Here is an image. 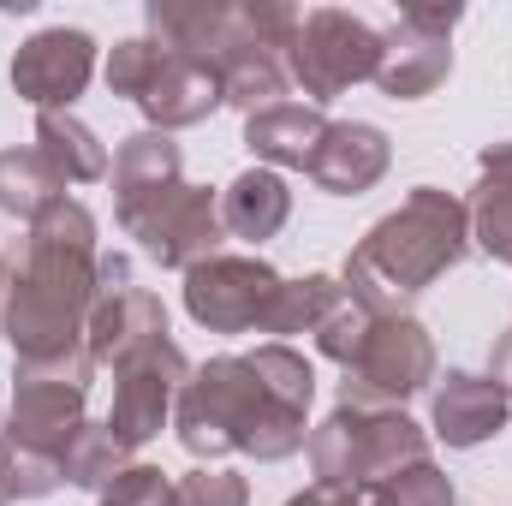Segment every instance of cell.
<instances>
[{
  "label": "cell",
  "instance_id": "21",
  "mask_svg": "<svg viewBox=\"0 0 512 506\" xmlns=\"http://www.w3.org/2000/svg\"><path fill=\"white\" fill-rule=\"evenodd\" d=\"M221 221H227V239H245V245L274 239L292 221V185L274 167H245L221 191Z\"/></svg>",
  "mask_w": 512,
  "mask_h": 506
},
{
  "label": "cell",
  "instance_id": "16",
  "mask_svg": "<svg viewBox=\"0 0 512 506\" xmlns=\"http://www.w3.org/2000/svg\"><path fill=\"white\" fill-rule=\"evenodd\" d=\"M149 131H185L203 126L215 108H227V90H221V66L215 60H197V54H167L155 90L137 102Z\"/></svg>",
  "mask_w": 512,
  "mask_h": 506
},
{
  "label": "cell",
  "instance_id": "20",
  "mask_svg": "<svg viewBox=\"0 0 512 506\" xmlns=\"http://www.w3.org/2000/svg\"><path fill=\"white\" fill-rule=\"evenodd\" d=\"M239 30V0H149V36L173 54L215 60Z\"/></svg>",
  "mask_w": 512,
  "mask_h": 506
},
{
  "label": "cell",
  "instance_id": "19",
  "mask_svg": "<svg viewBox=\"0 0 512 506\" xmlns=\"http://www.w3.org/2000/svg\"><path fill=\"white\" fill-rule=\"evenodd\" d=\"M322 131H328V114L322 108H310V102H274V108H262L245 120V149L256 155V167H274V173H286V167H310V155H316V143H322Z\"/></svg>",
  "mask_w": 512,
  "mask_h": 506
},
{
  "label": "cell",
  "instance_id": "5",
  "mask_svg": "<svg viewBox=\"0 0 512 506\" xmlns=\"http://www.w3.org/2000/svg\"><path fill=\"white\" fill-rule=\"evenodd\" d=\"M90 381H96L90 346H78L66 358H48V364H12V411H6L0 435H12L18 447H36L48 459H66L72 435L90 423L84 417Z\"/></svg>",
  "mask_w": 512,
  "mask_h": 506
},
{
  "label": "cell",
  "instance_id": "11",
  "mask_svg": "<svg viewBox=\"0 0 512 506\" xmlns=\"http://www.w3.org/2000/svg\"><path fill=\"white\" fill-rule=\"evenodd\" d=\"M286 274H274L262 256H209L185 274V316L209 334H262L268 304Z\"/></svg>",
  "mask_w": 512,
  "mask_h": 506
},
{
  "label": "cell",
  "instance_id": "10",
  "mask_svg": "<svg viewBox=\"0 0 512 506\" xmlns=\"http://www.w3.org/2000/svg\"><path fill=\"white\" fill-rule=\"evenodd\" d=\"M465 6H405L382 30V66L376 84L393 102H423L447 84L453 72V24Z\"/></svg>",
  "mask_w": 512,
  "mask_h": 506
},
{
  "label": "cell",
  "instance_id": "36",
  "mask_svg": "<svg viewBox=\"0 0 512 506\" xmlns=\"http://www.w3.org/2000/svg\"><path fill=\"white\" fill-rule=\"evenodd\" d=\"M489 381H495V387L512 399V328L495 340V352H489Z\"/></svg>",
  "mask_w": 512,
  "mask_h": 506
},
{
  "label": "cell",
  "instance_id": "35",
  "mask_svg": "<svg viewBox=\"0 0 512 506\" xmlns=\"http://www.w3.org/2000/svg\"><path fill=\"white\" fill-rule=\"evenodd\" d=\"M477 173H483V179H495V185H512V137H501V143H483Z\"/></svg>",
  "mask_w": 512,
  "mask_h": 506
},
{
  "label": "cell",
  "instance_id": "29",
  "mask_svg": "<svg viewBox=\"0 0 512 506\" xmlns=\"http://www.w3.org/2000/svg\"><path fill=\"white\" fill-rule=\"evenodd\" d=\"M364 495H370V506H459V489H453V477H447L435 459H417V465L393 471L387 483L364 489Z\"/></svg>",
  "mask_w": 512,
  "mask_h": 506
},
{
  "label": "cell",
  "instance_id": "38",
  "mask_svg": "<svg viewBox=\"0 0 512 506\" xmlns=\"http://www.w3.org/2000/svg\"><path fill=\"white\" fill-rule=\"evenodd\" d=\"M0 506H12V489H6V477H0Z\"/></svg>",
  "mask_w": 512,
  "mask_h": 506
},
{
  "label": "cell",
  "instance_id": "9",
  "mask_svg": "<svg viewBox=\"0 0 512 506\" xmlns=\"http://www.w3.org/2000/svg\"><path fill=\"white\" fill-rule=\"evenodd\" d=\"M185 376H191V358L173 346V334L149 340L143 352H131L126 364H114V411H108V429H114V441L126 453L149 447L173 423V405H179Z\"/></svg>",
  "mask_w": 512,
  "mask_h": 506
},
{
  "label": "cell",
  "instance_id": "24",
  "mask_svg": "<svg viewBox=\"0 0 512 506\" xmlns=\"http://www.w3.org/2000/svg\"><path fill=\"white\" fill-rule=\"evenodd\" d=\"M346 298L340 274H298V280H280L274 304H268V322L262 334H316L322 316Z\"/></svg>",
  "mask_w": 512,
  "mask_h": 506
},
{
  "label": "cell",
  "instance_id": "28",
  "mask_svg": "<svg viewBox=\"0 0 512 506\" xmlns=\"http://www.w3.org/2000/svg\"><path fill=\"white\" fill-rule=\"evenodd\" d=\"M465 215H471V245L512 268V185L477 179V191H471Z\"/></svg>",
  "mask_w": 512,
  "mask_h": 506
},
{
  "label": "cell",
  "instance_id": "25",
  "mask_svg": "<svg viewBox=\"0 0 512 506\" xmlns=\"http://www.w3.org/2000/svg\"><path fill=\"white\" fill-rule=\"evenodd\" d=\"M66 483L72 489H90V495H108L120 477L131 471V453L114 441V429L108 423H84L78 435H72V447H66Z\"/></svg>",
  "mask_w": 512,
  "mask_h": 506
},
{
  "label": "cell",
  "instance_id": "31",
  "mask_svg": "<svg viewBox=\"0 0 512 506\" xmlns=\"http://www.w3.org/2000/svg\"><path fill=\"white\" fill-rule=\"evenodd\" d=\"M370 322H376V316H370V310H364V304L346 292V298H340V304L322 316V328H316V352H322L328 364H340V370H346V364L358 358V346H364Z\"/></svg>",
  "mask_w": 512,
  "mask_h": 506
},
{
  "label": "cell",
  "instance_id": "22",
  "mask_svg": "<svg viewBox=\"0 0 512 506\" xmlns=\"http://www.w3.org/2000/svg\"><path fill=\"white\" fill-rule=\"evenodd\" d=\"M30 149H36L66 185H96V179H108V167H114V161H108V143L84 126L78 114H36Z\"/></svg>",
  "mask_w": 512,
  "mask_h": 506
},
{
  "label": "cell",
  "instance_id": "17",
  "mask_svg": "<svg viewBox=\"0 0 512 506\" xmlns=\"http://www.w3.org/2000/svg\"><path fill=\"white\" fill-rule=\"evenodd\" d=\"M108 179H114V215H126L137 203H149V197L185 185V149L173 143V131L143 126V131H131V137H120Z\"/></svg>",
  "mask_w": 512,
  "mask_h": 506
},
{
  "label": "cell",
  "instance_id": "37",
  "mask_svg": "<svg viewBox=\"0 0 512 506\" xmlns=\"http://www.w3.org/2000/svg\"><path fill=\"white\" fill-rule=\"evenodd\" d=\"M6 286H12V268H6V256H0V304H6Z\"/></svg>",
  "mask_w": 512,
  "mask_h": 506
},
{
  "label": "cell",
  "instance_id": "15",
  "mask_svg": "<svg viewBox=\"0 0 512 506\" xmlns=\"http://www.w3.org/2000/svg\"><path fill=\"white\" fill-rule=\"evenodd\" d=\"M387 167H393V143H387L382 126H370V120H328L304 173L328 197H364V191H376L387 179Z\"/></svg>",
  "mask_w": 512,
  "mask_h": 506
},
{
  "label": "cell",
  "instance_id": "7",
  "mask_svg": "<svg viewBox=\"0 0 512 506\" xmlns=\"http://www.w3.org/2000/svg\"><path fill=\"white\" fill-rule=\"evenodd\" d=\"M126 227V239H137V251L149 256L155 268H173V274H191L197 262L221 256L227 245V221H221V191L209 185H173L149 203H137L126 215H114Z\"/></svg>",
  "mask_w": 512,
  "mask_h": 506
},
{
  "label": "cell",
  "instance_id": "27",
  "mask_svg": "<svg viewBox=\"0 0 512 506\" xmlns=\"http://www.w3.org/2000/svg\"><path fill=\"white\" fill-rule=\"evenodd\" d=\"M167 54H173V48H167V42H155V36H126V42H114V48H108L102 78H108V90H114V96L143 102V96L155 90V78H161Z\"/></svg>",
  "mask_w": 512,
  "mask_h": 506
},
{
  "label": "cell",
  "instance_id": "3",
  "mask_svg": "<svg viewBox=\"0 0 512 506\" xmlns=\"http://www.w3.org/2000/svg\"><path fill=\"white\" fill-rule=\"evenodd\" d=\"M173 429H179V447L203 465H215L227 453H245L256 465H280V459L304 453L310 411L268 399L251 358L227 352V358L191 364V376L179 387V405H173Z\"/></svg>",
  "mask_w": 512,
  "mask_h": 506
},
{
  "label": "cell",
  "instance_id": "8",
  "mask_svg": "<svg viewBox=\"0 0 512 506\" xmlns=\"http://www.w3.org/2000/svg\"><path fill=\"white\" fill-rule=\"evenodd\" d=\"M423 387H435V340H429V328L417 316H376L358 358L346 364L340 405L405 411V399H417Z\"/></svg>",
  "mask_w": 512,
  "mask_h": 506
},
{
  "label": "cell",
  "instance_id": "30",
  "mask_svg": "<svg viewBox=\"0 0 512 506\" xmlns=\"http://www.w3.org/2000/svg\"><path fill=\"white\" fill-rule=\"evenodd\" d=\"M0 477L12 489V501H48L66 483V465L36 453V447H18L12 435H0Z\"/></svg>",
  "mask_w": 512,
  "mask_h": 506
},
{
  "label": "cell",
  "instance_id": "1",
  "mask_svg": "<svg viewBox=\"0 0 512 506\" xmlns=\"http://www.w3.org/2000/svg\"><path fill=\"white\" fill-rule=\"evenodd\" d=\"M96 268H102L96 215L78 197H60L42 221H30L24 268L12 274L0 304V334L12 346V364H48L84 346Z\"/></svg>",
  "mask_w": 512,
  "mask_h": 506
},
{
  "label": "cell",
  "instance_id": "2",
  "mask_svg": "<svg viewBox=\"0 0 512 506\" xmlns=\"http://www.w3.org/2000/svg\"><path fill=\"white\" fill-rule=\"evenodd\" d=\"M471 251V215L465 197L441 185H411L405 203L382 215L340 268V286L370 310V316H411V304L453 274Z\"/></svg>",
  "mask_w": 512,
  "mask_h": 506
},
{
  "label": "cell",
  "instance_id": "4",
  "mask_svg": "<svg viewBox=\"0 0 512 506\" xmlns=\"http://www.w3.org/2000/svg\"><path fill=\"white\" fill-rule=\"evenodd\" d=\"M310 471L316 483H334V489H376L393 471L429 459V429L405 411H387V405H334L310 441Z\"/></svg>",
  "mask_w": 512,
  "mask_h": 506
},
{
  "label": "cell",
  "instance_id": "18",
  "mask_svg": "<svg viewBox=\"0 0 512 506\" xmlns=\"http://www.w3.org/2000/svg\"><path fill=\"white\" fill-rule=\"evenodd\" d=\"M215 66H221L227 108H239L245 120H251V114H262V108H274V102H286V90H292L286 54H280V48H268V42H256L251 30H245V18H239L233 42L215 54Z\"/></svg>",
  "mask_w": 512,
  "mask_h": 506
},
{
  "label": "cell",
  "instance_id": "39",
  "mask_svg": "<svg viewBox=\"0 0 512 506\" xmlns=\"http://www.w3.org/2000/svg\"><path fill=\"white\" fill-rule=\"evenodd\" d=\"M0 429H6V417H0Z\"/></svg>",
  "mask_w": 512,
  "mask_h": 506
},
{
  "label": "cell",
  "instance_id": "23",
  "mask_svg": "<svg viewBox=\"0 0 512 506\" xmlns=\"http://www.w3.org/2000/svg\"><path fill=\"white\" fill-rule=\"evenodd\" d=\"M72 185L24 143V149H0V215H12V221H42L60 197H66Z\"/></svg>",
  "mask_w": 512,
  "mask_h": 506
},
{
  "label": "cell",
  "instance_id": "33",
  "mask_svg": "<svg viewBox=\"0 0 512 506\" xmlns=\"http://www.w3.org/2000/svg\"><path fill=\"white\" fill-rule=\"evenodd\" d=\"M96 506H173V477L155 465H131Z\"/></svg>",
  "mask_w": 512,
  "mask_h": 506
},
{
  "label": "cell",
  "instance_id": "32",
  "mask_svg": "<svg viewBox=\"0 0 512 506\" xmlns=\"http://www.w3.org/2000/svg\"><path fill=\"white\" fill-rule=\"evenodd\" d=\"M173 506H251V483L221 465H197L173 483Z\"/></svg>",
  "mask_w": 512,
  "mask_h": 506
},
{
  "label": "cell",
  "instance_id": "26",
  "mask_svg": "<svg viewBox=\"0 0 512 506\" xmlns=\"http://www.w3.org/2000/svg\"><path fill=\"white\" fill-rule=\"evenodd\" d=\"M245 358H251V370H256V381H262L268 399L310 411V399H316V364H310L304 352H292L286 340H268V346H256Z\"/></svg>",
  "mask_w": 512,
  "mask_h": 506
},
{
  "label": "cell",
  "instance_id": "34",
  "mask_svg": "<svg viewBox=\"0 0 512 506\" xmlns=\"http://www.w3.org/2000/svg\"><path fill=\"white\" fill-rule=\"evenodd\" d=\"M286 506H370L364 489H334V483H310L304 495H292Z\"/></svg>",
  "mask_w": 512,
  "mask_h": 506
},
{
  "label": "cell",
  "instance_id": "12",
  "mask_svg": "<svg viewBox=\"0 0 512 506\" xmlns=\"http://www.w3.org/2000/svg\"><path fill=\"white\" fill-rule=\"evenodd\" d=\"M96 60H102V48H96L90 30H78V24H48V30H36V36L18 42L6 78H12V96L30 102L36 114H72V102H78V96L90 90V78H96Z\"/></svg>",
  "mask_w": 512,
  "mask_h": 506
},
{
  "label": "cell",
  "instance_id": "14",
  "mask_svg": "<svg viewBox=\"0 0 512 506\" xmlns=\"http://www.w3.org/2000/svg\"><path fill=\"white\" fill-rule=\"evenodd\" d=\"M512 399L489 381V370H447L429 387V435L447 447H483L507 429Z\"/></svg>",
  "mask_w": 512,
  "mask_h": 506
},
{
  "label": "cell",
  "instance_id": "6",
  "mask_svg": "<svg viewBox=\"0 0 512 506\" xmlns=\"http://www.w3.org/2000/svg\"><path fill=\"white\" fill-rule=\"evenodd\" d=\"M376 66H382V30L346 6H310L286 54L292 90H304L310 108L340 102L352 84H376Z\"/></svg>",
  "mask_w": 512,
  "mask_h": 506
},
{
  "label": "cell",
  "instance_id": "13",
  "mask_svg": "<svg viewBox=\"0 0 512 506\" xmlns=\"http://www.w3.org/2000/svg\"><path fill=\"white\" fill-rule=\"evenodd\" d=\"M161 334H167V304L149 286H137L126 256H102V268H96V304H90V322H84V346H90L96 370L102 364L108 370L126 364L131 352H143Z\"/></svg>",
  "mask_w": 512,
  "mask_h": 506
}]
</instances>
